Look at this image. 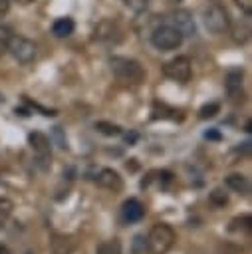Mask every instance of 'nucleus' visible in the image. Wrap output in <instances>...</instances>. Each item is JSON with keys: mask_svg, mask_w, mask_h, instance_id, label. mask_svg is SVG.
Here are the masks:
<instances>
[{"mask_svg": "<svg viewBox=\"0 0 252 254\" xmlns=\"http://www.w3.org/2000/svg\"><path fill=\"white\" fill-rule=\"evenodd\" d=\"M236 6L246 14V16H252V0H234Z\"/></svg>", "mask_w": 252, "mask_h": 254, "instance_id": "23", "label": "nucleus"}, {"mask_svg": "<svg viewBox=\"0 0 252 254\" xmlns=\"http://www.w3.org/2000/svg\"><path fill=\"white\" fill-rule=\"evenodd\" d=\"M135 254H139V252H145L147 250V242H145V238L143 236H135Z\"/></svg>", "mask_w": 252, "mask_h": 254, "instance_id": "25", "label": "nucleus"}, {"mask_svg": "<svg viewBox=\"0 0 252 254\" xmlns=\"http://www.w3.org/2000/svg\"><path fill=\"white\" fill-rule=\"evenodd\" d=\"M202 22L206 26L208 32L212 34H224L228 28H230V16H228V10L220 4H210L204 8L202 12Z\"/></svg>", "mask_w": 252, "mask_h": 254, "instance_id": "4", "label": "nucleus"}, {"mask_svg": "<svg viewBox=\"0 0 252 254\" xmlns=\"http://www.w3.org/2000/svg\"><path fill=\"white\" fill-rule=\"evenodd\" d=\"M54 139H56V143L62 147V149H67V139L63 137V133H62V127H54Z\"/></svg>", "mask_w": 252, "mask_h": 254, "instance_id": "22", "label": "nucleus"}, {"mask_svg": "<svg viewBox=\"0 0 252 254\" xmlns=\"http://www.w3.org/2000/svg\"><path fill=\"white\" fill-rule=\"evenodd\" d=\"M226 187L228 189H232L234 192H238V194H246L248 192V189H250V185H248V179L244 177V175H228L226 177Z\"/></svg>", "mask_w": 252, "mask_h": 254, "instance_id": "15", "label": "nucleus"}, {"mask_svg": "<svg viewBox=\"0 0 252 254\" xmlns=\"http://www.w3.org/2000/svg\"><path fill=\"white\" fill-rule=\"evenodd\" d=\"M226 91L232 99H238L242 95V69H230L226 73Z\"/></svg>", "mask_w": 252, "mask_h": 254, "instance_id": "11", "label": "nucleus"}, {"mask_svg": "<svg viewBox=\"0 0 252 254\" xmlns=\"http://www.w3.org/2000/svg\"><path fill=\"white\" fill-rule=\"evenodd\" d=\"M97 185L107 189V190H113V192L123 189V181H121L119 173L113 171V169H101L99 175H97Z\"/></svg>", "mask_w": 252, "mask_h": 254, "instance_id": "9", "label": "nucleus"}, {"mask_svg": "<svg viewBox=\"0 0 252 254\" xmlns=\"http://www.w3.org/2000/svg\"><path fill=\"white\" fill-rule=\"evenodd\" d=\"M167 24H171L173 28H177L183 34V38H190V36L196 34V24H194V18H192V14L189 10H177V12H173L169 16V22Z\"/></svg>", "mask_w": 252, "mask_h": 254, "instance_id": "7", "label": "nucleus"}, {"mask_svg": "<svg viewBox=\"0 0 252 254\" xmlns=\"http://www.w3.org/2000/svg\"><path fill=\"white\" fill-rule=\"evenodd\" d=\"M95 38L97 40H105V42H117L121 36H119V28L109 22V20H103L97 28H95Z\"/></svg>", "mask_w": 252, "mask_h": 254, "instance_id": "12", "label": "nucleus"}, {"mask_svg": "<svg viewBox=\"0 0 252 254\" xmlns=\"http://www.w3.org/2000/svg\"><path fill=\"white\" fill-rule=\"evenodd\" d=\"M127 6H131L135 12H141L147 8V0H127Z\"/></svg>", "mask_w": 252, "mask_h": 254, "instance_id": "24", "label": "nucleus"}, {"mask_svg": "<svg viewBox=\"0 0 252 254\" xmlns=\"http://www.w3.org/2000/svg\"><path fill=\"white\" fill-rule=\"evenodd\" d=\"M73 28H75V24H73V20L71 18H58L54 24H52V34L56 36V38H65V36H69L71 32H73Z\"/></svg>", "mask_w": 252, "mask_h": 254, "instance_id": "13", "label": "nucleus"}, {"mask_svg": "<svg viewBox=\"0 0 252 254\" xmlns=\"http://www.w3.org/2000/svg\"><path fill=\"white\" fill-rule=\"evenodd\" d=\"M175 240H177L175 230H173L169 224H165V222L155 224V226L149 230L147 238H145L149 254H167V252L173 248Z\"/></svg>", "mask_w": 252, "mask_h": 254, "instance_id": "2", "label": "nucleus"}, {"mask_svg": "<svg viewBox=\"0 0 252 254\" xmlns=\"http://www.w3.org/2000/svg\"><path fill=\"white\" fill-rule=\"evenodd\" d=\"M210 202H212L214 206H224V204L228 202V194H226L222 189H214V190L210 192Z\"/></svg>", "mask_w": 252, "mask_h": 254, "instance_id": "21", "label": "nucleus"}, {"mask_svg": "<svg viewBox=\"0 0 252 254\" xmlns=\"http://www.w3.org/2000/svg\"><path fill=\"white\" fill-rule=\"evenodd\" d=\"M204 137H206V139H220V133H216V131H206Z\"/></svg>", "mask_w": 252, "mask_h": 254, "instance_id": "26", "label": "nucleus"}, {"mask_svg": "<svg viewBox=\"0 0 252 254\" xmlns=\"http://www.w3.org/2000/svg\"><path fill=\"white\" fill-rule=\"evenodd\" d=\"M163 75L173 81L187 83L190 79V60L187 56H177V58L169 60L163 65Z\"/></svg>", "mask_w": 252, "mask_h": 254, "instance_id": "6", "label": "nucleus"}, {"mask_svg": "<svg viewBox=\"0 0 252 254\" xmlns=\"http://www.w3.org/2000/svg\"><path fill=\"white\" fill-rule=\"evenodd\" d=\"M95 129H97L101 135H107V137L121 135V127L115 125V123H109V121H97V123H95Z\"/></svg>", "mask_w": 252, "mask_h": 254, "instance_id": "16", "label": "nucleus"}, {"mask_svg": "<svg viewBox=\"0 0 252 254\" xmlns=\"http://www.w3.org/2000/svg\"><path fill=\"white\" fill-rule=\"evenodd\" d=\"M26 254H32V252H26Z\"/></svg>", "mask_w": 252, "mask_h": 254, "instance_id": "29", "label": "nucleus"}, {"mask_svg": "<svg viewBox=\"0 0 252 254\" xmlns=\"http://www.w3.org/2000/svg\"><path fill=\"white\" fill-rule=\"evenodd\" d=\"M218 111H220V105H218V103H206V105L200 107L198 117H200V119H210V117H214Z\"/></svg>", "mask_w": 252, "mask_h": 254, "instance_id": "20", "label": "nucleus"}, {"mask_svg": "<svg viewBox=\"0 0 252 254\" xmlns=\"http://www.w3.org/2000/svg\"><path fill=\"white\" fill-rule=\"evenodd\" d=\"M28 143H30V147L34 149V153L38 155V159H40L42 163H48V161H50V157H52V147H50V139H48L44 133H40V131L30 133V135H28Z\"/></svg>", "mask_w": 252, "mask_h": 254, "instance_id": "8", "label": "nucleus"}, {"mask_svg": "<svg viewBox=\"0 0 252 254\" xmlns=\"http://www.w3.org/2000/svg\"><path fill=\"white\" fill-rule=\"evenodd\" d=\"M14 2H18V4H30L32 0H14Z\"/></svg>", "mask_w": 252, "mask_h": 254, "instance_id": "27", "label": "nucleus"}, {"mask_svg": "<svg viewBox=\"0 0 252 254\" xmlns=\"http://www.w3.org/2000/svg\"><path fill=\"white\" fill-rule=\"evenodd\" d=\"M71 250H73V242L69 236L56 234L52 238V252L54 254H71Z\"/></svg>", "mask_w": 252, "mask_h": 254, "instance_id": "14", "label": "nucleus"}, {"mask_svg": "<svg viewBox=\"0 0 252 254\" xmlns=\"http://www.w3.org/2000/svg\"><path fill=\"white\" fill-rule=\"evenodd\" d=\"M8 52L12 54V58L20 64H30L36 60V54H38V46L28 40V38H22V36H12L10 38V44H8Z\"/></svg>", "mask_w": 252, "mask_h": 254, "instance_id": "5", "label": "nucleus"}, {"mask_svg": "<svg viewBox=\"0 0 252 254\" xmlns=\"http://www.w3.org/2000/svg\"><path fill=\"white\" fill-rule=\"evenodd\" d=\"M121 216L125 222H139L145 216V206L137 198H129L121 204Z\"/></svg>", "mask_w": 252, "mask_h": 254, "instance_id": "10", "label": "nucleus"}, {"mask_svg": "<svg viewBox=\"0 0 252 254\" xmlns=\"http://www.w3.org/2000/svg\"><path fill=\"white\" fill-rule=\"evenodd\" d=\"M95 254H121V244L113 238V240H105L97 246Z\"/></svg>", "mask_w": 252, "mask_h": 254, "instance_id": "17", "label": "nucleus"}, {"mask_svg": "<svg viewBox=\"0 0 252 254\" xmlns=\"http://www.w3.org/2000/svg\"><path fill=\"white\" fill-rule=\"evenodd\" d=\"M0 254H8V250H6L4 246H0Z\"/></svg>", "mask_w": 252, "mask_h": 254, "instance_id": "28", "label": "nucleus"}, {"mask_svg": "<svg viewBox=\"0 0 252 254\" xmlns=\"http://www.w3.org/2000/svg\"><path fill=\"white\" fill-rule=\"evenodd\" d=\"M109 67L113 71V75L123 81V83H131V85H137L145 79V69L143 65L133 60V58H123V56H113L109 60Z\"/></svg>", "mask_w": 252, "mask_h": 254, "instance_id": "1", "label": "nucleus"}, {"mask_svg": "<svg viewBox=\"0 0 252 254\" xmlns=\"http://www.w3.org/2000/svg\"><path fill=\"white\" fill-rule=\"evenodd\" d=\"M151 44L161 52H171L183 44V34L171 24H163L151 32Z\"/></svg>", "mask_w": 252, "mask_h": 254, "instance_id": "3", "label": "nucleus"}, {"mask_svg": "<svg viewBox=\"0 0 252 254\" xmlns=\"http://www.w3.org/2000/svg\"><path fill=\"white\" fill-rule=\"evenodd\" d=\"M228 230L230 232H238V230H250V216L248 214H242V216H238V218H234L232 222H230V226H228Z\"/></svg>", "mask_w": 252, "mask_h": 254, "instance_id": "18", "label": "nucleus"}, {"mask_svg": "<svg viewBox=\"0 0 252 254\" xmlns=\"http://www.w3.org/2000/svg\"><path fill=\"white\" fill-rule=\"evenodd\" d=\"M10 38H12V30H10L8 26H2V24H0V58L8 52Z\"/></svg>", "mask_w": 252, "mask_h": 254, "instance_id": "19", "label": "nucleus"}]
</instances>
